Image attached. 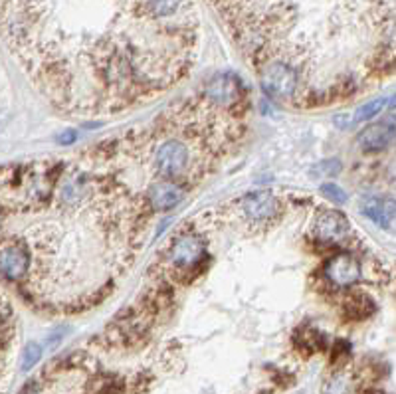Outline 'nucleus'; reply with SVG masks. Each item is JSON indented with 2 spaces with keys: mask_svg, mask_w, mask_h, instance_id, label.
<instances>
[{
  "mask_svg": "<svg viewBox=\"0 0 396 394\" xmlns=\"http://www.w3.org/2000/svg\"><path fill=\"white\" fill-rule=\"evenodd\" d=\"M40 357H42V347L38 343H30L22 353V371L28 372L30 369H34L36 362L40 361Z\"/></svg>",
  "mask_w": 396,
  "mask_h": 394,
  "instance_id": "13",
  "label": "nucleus"
},
{
  "mask_svg": "<svg viewBox=\"0 0 396 394\" xmlns=\"http://www.w3.org/2000/svg\"><path fill=\"white\" fill-rule=\"evenodd\" d=\"M77 139V133L76 131H66L62 133L60 137H58V141L62 143V145H72V143Z\"/></svg>",
  "mask_w": 396,
  "mask_h": 394,
  "instance_id": "18",
  "label": "nucleus"
},
{
  "mask_svg": "<svg viewBox=\"0 0 396 394\" xmlns=\"http://www.w3.org/2000/svg\"><path fill=\"white\" fill-rule=\"evenodd\" d=\"M325 277L331 285L335 287H351L355 285L361 275H363V270H361V262L351 256V254L343 252L333 256L329 262L325 263Z\"/></svg>",
  "mask_w": 396,
  "mask_h": 394,
  "instance_id": "8",
  "label": "nucleus"
},
{
  "mask_svg": "<svg viewBox=\"0 0 396 394\" xmlns=\"http://www.w3.org/2000/svg\"><path fill=\"white\" fill-rule=\"evenodd\" d=\"M388 105H390L392 110H396V93H395V98H392V99H390V101H388Z\"/></svg>",
  "mask_w": 396,
  "mask_h": 394,
  "instance_id": "19",
  "label": "nucleus"
},
{
  "mask_svg": "<svg viewBox=\"0 0 396 394\" xmlns=\"http://www.w3.org/2000/svg\"><path fill=\"white\" fill-rule=\"evenodd\" d=\"M386 103H388L386 98L373 99V101L364 103L363 107H359V110L352 113V125H359V123H364V121H371L373 117H376L378 113H383Z\"/></svg>",
  "mask_w": 396,
  "mask_h": 394,
  "instance_id": "12",
  "label": "nucleus"
},
{
  "mask_svg": "<svg viewBox=\"0 0 396 394\" xmlns=\"http://www.w3.org/2000/svg\"><path fill=\"white\" fill-rule=\"evenodd\" d=\"M206 244L202 236L194 230H183L169 242L163 254L165 272L171 275H183L197 270L198 263L204 260Z\"/></svg>",
  "mask_w": 396,
  "mask_h": 394,
  "instance_id": "1",
  "label": "nucleus"
},
{
  "mask_svg": "<svg viewBox=\"0 0 396 394\" xmlns=\"http://www.w3.org/2000/svg\"><path fill=\"white\" fill-rule=\"evenodd\" d=\"M343 309H345V315H347V317L359 321V319L373 315L374 306L373 301L367 296H352L345 301V307H343Z\"/></svg>",
  "mask_w": 396,
  "mask_h": 394,
  "instance_id": "11",
  "label": "nucleus"
},
{
  "mask_svg": "<svg viewBox=\"0 0 396 394\" xmlns=\"http://www.w3.org/2000/svg\"><path fill=\"white\" fill-rule=\"evenodd\" d=\"M260 84L265 96L284 101L296 96L299 88V72L284 60H274L262 67Z\"/></svg>",
  "mask_w": 396,
  "mask_h": 394,
  "instance_id": "3",
  "label": "nucleus"
},
{
  "mask_svg": "<svg viewBox=\"0 0 396 394\" xmlns=\"http://www.w3.org/2000/svg\"><path fill=\"white\" fill-rule=\"evenodd\" d=\"M321 192L325 195V197L329 198L331 202H335V204H343L345 200H347V195L343 192L341 188L337 185H323L321 186Z\"/></svg>",
  "mask_w": 396,
  "mask_h": 394,
  "instance_id": "15",
  "label": "nucleus"
},
{
  "mask_svg": "<svg viewBox=\"0 0 396 394\" xmlns=\"http://www.w3.org/2000/svg\"><path fill=\"white\" fill-rule=\"evenodd\" d=\"M311 234L325 244H339L349 236V218L339 210H321L313 218Z\"/></svg>",
  "mask_w": 396,
  "mask_h": 394,
  "instance_id": "7",
  "label": "nucleus"
},
{
  "mask_svg": "<svg viewBox=\"0 0 396 394\" xmlns=\"http://www.w3.org/2000/svg\"><path fill=\"white\" fill-rule=\"evenodd\" d=\"M30 252L26 244L18 242L16 238L4 236L2 242V252H0V268L2 275L11 282H20L30 274Z\"/></svg>",
  "mask_w": 396,
  "mask_h": 394,
  "instance_id": "5",
  "label": "nucleus"
},
{
  "mask_svg": "<svg viewBox=\"0 0 396 394\" xmlns=\"http://www.w3.org/2000/svg\"><path fill=\"white\" fill-rule=\"evenodd\" d=\"M185 198V188L173 180H154L147 190L149 206L157 212H166L178 206Z\"/></svg>",
  "mask_w": 396,
  "mask_h": 394,
  "instance_id": "9",
  "label": "nucleus"
},
{
  "mask_svg": "<svg viewBox=\"0 0 396 394\" xmlns=\"http://www.w3.org/2000/svg\"><path fill=\"white\" fill-rule=\"evenodd\" d=\"M396 143V115L371 123L357 137V145L363 153H381Z\"/></svg>",
  "mask_w": 396,
  "mask_h": 394,
  "instance_id": "6",
  "label": "nucleus"
},
{
  "mask_svg": "<svg viewBox=\"0 0 396 394\" xmlns=\"http://www.w3.org/2000/svg\"><path fill=\"white\" fill-rule=\"evenodd\" d=\"M363 212L373 220L374 224L388 228L390 220L396 216V202L395 200H388V198H369L364 202Z\"/></svg>",
  "mask_w": 396,
  "mask_h": 394,
  "instance_id": "10",
  "label": "nucleus"
},
{
  "mask_svg": "<svg viewBox=\"0 0 396 394\" xmlns=\"http://www.w3.org/2000/svg\"><path fill=\"white\" fill-rule=\"evenodd\" d=\"M238 214L250 226H268L274 224L282 214V202L272 190H256L248 192L238 202Z\"/></svg>",
  "mask_w": 396,
  "mask_h": 394,
  "instance_id": "2",
  "label": "nucleus"
},
{
  "mask_svg": "<svg viewBox=\"0 0 396 394\" xmlns=\"http://www.w3.org/2000/svg\"><path fill=\"white\" fill-rule=\"evenodd\" d=\"M319 171H325V176H333L341 171V164H339V161H335V159L333 161H325V163H321L315 169V173H319Z\"/></svg>",
  "mask_w": 396,
  "mask_h": 394,
  "instance_id": "16",
  "label": "nucleus"
},
{
  "mask_svg": "<svg viewBox=\"0 0 396 394\" xmlns=\"http://www.w3.org/2000/svg\"><path fill=\"white\" fill-rule=\"evenodd\" d=\"M62 339H64V331L60 329V331H55V333H52V335L48 337V341H46V349H55Z\"/></svg>",
  "mask_w": 396,
  "mask_h": 394,
  "instance_id": "17",
  "label": "nucleus"
},
{
  "mask_svg": "<svg viewBox=\"0 0 396 394\" xmlns=\"http://www.w3.org/2000/svg\"><path fill=\"white\" fill-rule=\"evenodd\" d=\"M204 99L214 107L232 113L240 103L246 101V88L242 79L234 74H218L210 79L204 88Z\"/></svg>",
  "mask_w": 396,
  "mask_h": 394,
  "instance_id": "4",
  "label": "nucleus"
},
{
  "mask_svg": "<svg viewBox=\"0 0 396 394\" xmlns=\"http://www.w3.org/2000/svg\"><path fill=\"white\" fill-rule=\"evenodd\" d=\"M299 339H301V345L308 347L309 350H317L321 349V341H323V337H321V333H317L315 329H309V331L299 335Z\"/></svg>",
  "mask_w": 396,
  "mask_h": 394,
  "instance_id": "14",
  "label": "nucleus"
}]
</instances>
